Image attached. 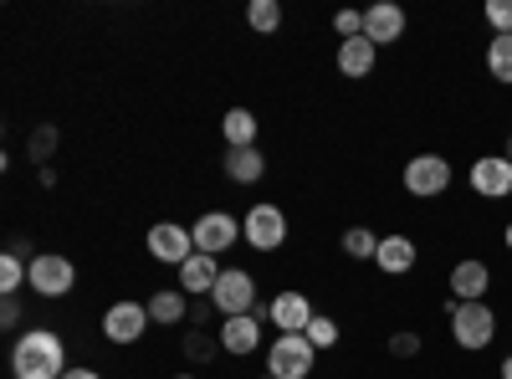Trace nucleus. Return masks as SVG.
<instances>
[{
	"label": "nucleus",
	"instance_id": "1",
	"mask_svg": "<svg viewBox=\"0 0 512 379\" xmlns=\"http://www.w3.org/2000/svg\"><path fill=\"white\" fill-rule=\"evenodd\" d=\"M11 374L16 379H62L67 374V344L52 328H26L11 349Z\"/></svg>",
	"mask_w": 512,
	"mask_h": 379
},
{
	"label": "nucleus",
	"instance_id": "2",
	"mask_svg": "<svg viewBox=\"0 0 512 379\" xmlns=\"http://www.w3.org/2000/svg\"><path fill=\"white\" fill-rule=\"evenodd\" d=\"M451 339L461 349H487L497 339V313L487 303H451Z\"/></svg>",
	"mask_w": 512,
	"mask_h": 379
},
{
	"label": "nucleus",
	"instance_id": "3",
	"mask_svg": "<svg viewBox=\"0 0 512 379\" xmlns=\"http://www.w3.org/2000/svg\"><path fill=\"white\" fill-rule=\"evenodd\" d=\"M241 241L251 251H277L287 241V216H282V205L262 200V205H251L246 216H241Z\"/></svg>",
	"mask_w": 512,
	"mask_h": 379
},
{
	"label": "nucleus",
	"instance_id": "4",
	"mask_svg": "<svg viewBox=\"0 0 512 379\" xmlns=\"http://www.w3.org/2000/svg\"><path fill=\"white\" fill-rule=\"evenodd\" d=\"M313 359H318V349L303 339V333H277V344L267 349V369L277 379H308Z\"/></svg>",
	"mask_w": 512,
	"mask_h": 379
},
{
	"label": "nucleus",
	"instance_id": "5",
	"mask_svg": "<svg viewBox=\"0 0 512 379\" xmlns=\"http://www.w3.org/2000/svg\"><path fill=\"white\" fill-rule=\"evenodd\" d=\"M446 190H451V164H446V154H415V159L405 164V195L436 200V195H446Z\"/></svg>",
	"mask_w": 512,
	"mask_h": 379
},
{
	"label": "nucleus",
	"instance_id": "6",
	"mask_svg": "<svg viewBox=\"0 0 512 379\" xmlns=\"http://www.w3.org/2000/svg\"><path fill=\"white\" fill-rule=\"evenodd\" d=\"M31 287L41 292V298H67V292L77 287L72 257H62V251H36L31 257Z\"/></svg>",
	"mask_w": 512,
	"mask_h": 379
},
{
	"label": "nucleus",
	"instance_id": "7",
	"mask_svg": "<svg viewBox=\"0 0 512 379\" xmlns=\"http://www.w3.org/2000/svg\"><path fill=\"white\" fill-rule=\"evenodd\" d=\"M210 303H216L226 318H241V313H256V277L241 272V267H226L216 292H210Z\"/></svg>",
	"mask_w": 512,
	"mask_h": 379
},
{
	"label": "nucleus",
	"instance_id": "8",
	"mask_svg": "<svg viewBox=\"0 0 512 379\" xmlns=\"http://www.w3.org/2000/svg\"><path fill=\"white\" fill-rule=\"evenodd\" d=\"M149 257L154 262H169V267H185L190 257H195V236L185 231V226H175V221H159V226H149Z\"/></svg>",
	"mask_w": 512,
	"mask_h": 379
},
{
	"label": "nucleus",
	"instance_id": "9",
	"mask_svg": "<svg viewBox=\"0 0 512 379\" xmlns=\"http://www.w3.org/2000/svg\"><path fill=\"white\" fill-rule=\"evenodd\" d=\"M195 251H205V257H221V251H231L236 246V236H241V221L236 216H226V210H205V216L195 221Z\"/></svg>",
	"mask_w": 512,
	"mask_h": 379
},
{
	"label": "nucleus",
	"instance_id": "10",
	"mask_svg": "<svg viewBox=\"0 0 512 379\" xmlns=\"http://www.w3.org/2000/svg\"><path fill=\"white\" fill-rule=\"evenodd\" d=\"M149 323H154L149 318V303H113L103 313V339L108 344H139Z\"/></svg>",
	"mask_w": 512,
	"mask_h": 379
},
{
	"label": "nucleus",
	"instance_id": "11",
	"mask_svg": "<svg viewBox=\"0 0 512 379\" xmlns=\"http://www.w3.org/2000/svg\"><path fill=\"white\" fill-rule=\"evenodd\" d=\"M466 180H472V190H477L482 200H507V195H512V159H507V154H482Z\"/></svg>",
	"mask_w": 512,
	"mask_h": 379
},
{
	"label": "nucleus",
	"instance_id": "12",
	"mask_svg": "<svg viewBox=\"0 0 512 379\" xmlns=\"http://www.w3.org/2000/svg\"><path fill=\"white\" fill-rule=\"evenodd\" d=\"M262 318H267V308L241 313V318H226V323H221V349L236 354V359L256 354V344H262Z\"/></svg>",
	"mask_w": 512,
	"mask_h": 379
},
{
	"label": "nucleus",
	"instance_id": "13",
	"mask_svg": "<svg viewBox=\"0 0 512 379\" xmlns=\"http://www.w3.org/2000/svg\"><path fill=\"white\" fill-rule=\"evenodd\" d=\"M487 287H492V267L477 262V257H466L451 267V298L456 303H487Z\"/></svg>",
	"mask_w": 512,
	"mask_h": 379
},
{
	"label": "nucleus",
	"instance_id": "14",
	"mask_svg": "<svg viewBox=\"0 0 512 379\" xmlns=\"http://www.w3.org/2000/svg\"><path fill=\"white\" fill-rule=\"evenodd\" d=\"M405 11L400 6H390V0H379V6H369L364 11V36L374 41V47H390V41H400L405 36Z\"/></svg>",
	"mask_w": 512,
	"mask_h": 379
},
{
	"label": "nucleus",
	"instance_id": "15",
	"mask_svg": "<svg viewBox=\"0 0 512 379\" xmlns=\"http://www.w3.org/2000/svg\"><path fill=\"white\" fill-rule=\"evenodd\" d=\"M267 318L277 323V333H303L313 323V303L303 298V292H277V298L267 303Z\"/></svg>",
	"mask_w": 512,
	"mask_h": 379
},
{
	"label": "nucleus",
	"instance_id": "16",
	"mask_svg": "<svg viewBox=\"0 0 512 379\" xmlns=\"http://www.w3.org/2000/svg\"><path fill=\"white\" fill-rule=\"evenodd\" d=\"M374 262H379V272H390V277H405V272H415L420 251H415V241H410V236H379V251H374Z\"/></svg>",
	"mask_w": 512,
	"mask_h": 379
},
{
	"label": "nucleus",
	"instance_id": "17",
	"mask_svg": "<svg viewBox=\"0 0 512 379\" xmlns=\"http://www.w3.org/2000/svg\"><path fill=\"white\" fill-rule=\"evenodd\" d=\"M374 62H379V47H374V41L369 36H354V41H338V72H344V77H369L374 72Z\"/></svg>",
	"mask_w": 512,
	"mask_h": 379
},
{
	"label": "nucleus",
	"instance_id": "18",
	"mask_svg": "<svg viewBox=\"0 0 512 379\" xmlns=\"http://www.w3.org/2000/svg\"><path fill=\"white\" fill-rule=\"evenodd\" d=\"M221 257H205V251H195V257L180 267V292H216L221 282Z\"/></svg>",
	"mask_w": 512,
	"mask_h": 379
},
{
	"label": "nucleus",
	"instance_id": "19",
	"mask_svg": "<svg viewBox=\"0 0 512 379\" xmlns=\"http://www.w3.org/2000/svg\"><path fill=\"white\" fill-rule=\"evenodd\" d=\"M267 175V159H262V149H226V180H236V185H256Z\"/></svg>",
	"mask_w": 512,
	"mask_h": 379
},
{
	"label": "nucleus",
	"instance_id": "20",
	"mask_svg": "<svg viewBox=\"0 0 512 379\" xmlns=\"http://www.w3.org/2000/svg\"><path fill=\"white\" fill-rule=\"evenodd\" d=\"M221 129H226V149H251L256 144V113L251 108H231L221 118Z\"/></svg>",
	"mask_w": 512,
	"mask_h": 379
},
{
	"label": "nucleus",
	"instance_id": "21",
	"mask_svg": "<svg viewBox=\"0 0 512 379\" xmlns=\"http://www.w3.org/2000/svg\"><path fill=\"white\" fill-rule=\"evenodd\" d=\"M185 313H190V303H185L180 287H164V292H154V298H149V318L154 323H185Z\"/></svg>",
	"mask_w": 512,
	"mask_h": 379
},
{
	"label": "nucleus",
	"instance_id": "22",
	"mask_svg": "<svg viewBox=\"0 0 512 379\" xmlns=\"http://www.w3.org/2000/svg\"><path fill=\"white\" fill-rule=\"evenodd\" d=\"M487 72L512 88V36H492L487 41Z\"/></svg>",
	"mask_w": 512,
	"mask_h": 379
},
{
	"label": "nucleus",
	"instance_id": "23",
	"mask_svg": "<svg viewBox=\"0 0 512 379\" xmlns=\"http://www.w3.org/2000/svg\"><path fill=\"white\" fill-rule=\"evenodd\" d=\"M21 282H31V267L21 262V251H6V257H0V292H6V298H16Z\"/></svg>",
	"mask_w": 512,
	"mask_h": 379
},
{
	"label": "nucleus",
	"instance_id": "24",
	"mask_svg": "<svg viewBox=\"0 0 512 379\" xmlns=\"http://www.w3.org/2000/svg\"><path fill=\"white\" fill-rule=\"evenodd\" d=\"M246 21H251V31H277L282 26V6H277V0H251V6H246Z\"/></svg>",
	"mask_w": 512,
	"mask_h": 379
},
{
	"label": "nucleus",
	"instance_id": "25",
	"mask_svg": "<svg viewBox=\"0 0 512 379\" xmlns=\"http://www.w3.org/2000/svg\"><path fill=\"white\" fill-rule=\"evenodd\" d=\"M344 251H349L354 262H364V257H374V251H379V236L364 231V226H349V231H344Z\"/></svg>",
	"mask_w": 512,
	"mask_h": 379
},
{
	"label": "nucleus",
	"instance_id": "26",
	"mask_svg": "<svg viewBox=\"0 0 512 379\" xmlns=\"http://www.w3.org/2000/svg\"><path fill=\"white\" fill-rule=\"evenodd\" d=\"M303 339H308L313 349H333V344H338V323L323 318V313H313V323L303 328Z\"/></svg>",
	"mask_w": 512,
	"mask_h": 379
},
{
	"label": "nucleus",
	"instance_id": "27",
	"mask_svg": "<svg viewBox=\"0 0 512 379\" xmlns=\"http://www.w3.org/2000/svg\"><path fill=\"white\" fill-rule=\"evenodd\" d=\"M216 349H221V339H205L200 328H195V333H185V359H195V364H210V359H216Z\"/></svg>",
	"mask_w": 512,
	"mask_h": 379
},
{
	"label": "nucleus",
	"instance_id": "28",
	"mask_svg": "<svg viewBox=\"0 0 512 379\" xmlns=\"http://www.w3.org/2000/svg\"><path fill=\"white\" fill-rule=\"evenodd\" d=\"M26 149H31V164H47V159H52V149H57V129H52V123H41V129L31 134V144H26Z\"/></svg>",
	"mask_w": 512,
	"mask_h": 379
},
{
	"label": "nucleus",
	"instance_id": "29",
	"mask_svg": "<svg viewBox=\"0 0 512 379\" xmlns=\"http://www.w3.org/2000/svg\"><path fill=\"white\" fill-rule=\"evenodd\" d=\"M487 26H492V36H512V0H487Z\"/></svg>",
	"mask_w": 512,
	"mask_h": 379
},
{
	"label": "nucleus",
	"instance_id": "30",
	"mask_svg": "<svg viewBox=\"0 0 512 379\" xmlns=\"http://www.w3.org/2000/svg\"><path fill=\"white\" fill-rule=\"evenodd\" d=\"M333 31L344 36V41L364 36V11H338V16H333Z\"/></svg>",
	"mask_w": 512,
	"mask_h": 379
},
{
	"label": "nucleus",
	"instance_id": "31",
	"mask_svg": "<svg viewBox=\"0 0 512 379\" xmlns=\"http://www.w3.org/2000/svg\"><path fill=\"white\" fill-rule=\"evenodd\" d=\"M390 354H395V359L420 354V333H410V328H405V333H395V339H390Z\"/></svg>",
	"mask_w": 512,
	"mask_h": 379
},
{
	"label": "nucleus",
	"instance_id": "32",
	"mask_svg": "<svg viewBox=\"0 0 512 379\" xmlns=\"http://www.w3.org/2000/svg\"><path fill=\"white\" fill-rule=\"evenodd\" d=\"M16 323H21V303L6 298V303H0V328H16Z\"/></svg>",
	"mask_w": 512,
	"mask_h": 379
},
{
	"label": "nucleus",
	"instance_id": "33",
	"mask_svg": "<svg viewBox=\"0 0 512 379\" xmlns=\"http://www.w3.org/2000/svg\"><path fill=\"white\" fill-rule=\"evenodd\" d=\"M62 379H103V374H98V369H67Z\"/></svg>",
	"mask_w": 512,
	"mask_h": 379
},
{
	"label": "nucleus",
	"instance_id": "34",
	"mask_svg": "<svg viewBox=\"0 0 512 379\" xmlns=\"http://www.w3.org/2000/svg\"><path fill=\"white\" fill-rule=\"evenodd\" d=\"M502 379H512V354H507V359H502Z\"/></svg>",
	"mask_w": 512,
	"mask_h": 379
},
{
	"label": "nucleus",
	"instance_id": "35",
	"mask_svg": "<svg viewBox=\"0 0 512 379\" xmlns=\"http://www.w3.org/2000/svg\"><path fill=\"white\" fill-rule=\"evenodd\" d=\"M507 251H512V226H507Z\"/></svg>",
	"mask_w": 512,
	"mask_h": 379
},
{
	"label": "nucleus",
	"instance_id": "36",
	"mask_svg": "<svg viewBox=\"0 0 512 379\" xmlns=\"http://www.w3.org/2000/svg\"><path fill=\"white\" fill-rule=\"evenodd\" d=\"M502 154H507V159H512V139H507V149H502Z\"/></svg>",
	"mask_w": 512,
	"mask_h": 379
},
{
	"label": "nucleus",
	"instance_id": "37",
	"mask_svg": "<svg viewBox=\"0 0 512 379\" xmlns=\"http://www.w3.org/2000/svg\"><path fill=\"white\" fill-rule=\"evenodd\" d=\"M175 379H195V374H175Z\"/></svg>",
	"mask_w": 512,
	"mask_h": 379
},
{
	"label": "nucleus",
	"instance_id": "38",
	"mask_svg": "<svg viewBox=\"0 0 512 379\" xmlns=\"http://www.w3.org/2000/svg\"><path fill=\"white\" fill-rule=\"evenodd\" d=\"M262 379H277V374H262Z\"/></svg>",
	"mask_w": 512,
	"mask_h": 379
}]
</instances>
